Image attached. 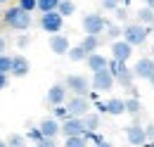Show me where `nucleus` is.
I'll return each instance as SVG.
<instances>
[{
	"mask_svg": "<svg viewBox=\"0 0 154 147\" xmlns=\"http://www.w3.org/2000/svg\"><path fill=\"white\" fill-rule=\"evenodd\" d=\"M2 24H5L7 29H14V31H26V29H31L33 17H31V12L21 10L19 5H10V7L2 12Z\"/></svg>",
	"mask_w": 154,
	"mask_h": 147,
	"instance_id": "1",
	"label": "nucleus"
},
{
	"mask_svg": "<svg viewBox=\"0 0 154 147\" xmlns=\"http://www.w3.org/2000/svg\"><path fill=\"white\" fill-rule=\"evenodd\" d=\"M109 24L112 21L104 19L100 12H88V14H83V19H81V26H83V33L85 36H100V33H104Z\"/></svg>",
	"mask_w": 154,
	"mask_h": 147,
	"instance_id": "2",
	"label": "nucleus"
},
{
	"mask_svg": "<svg viewBox=\"0 0 154 147\" xmlns=\"http://www.w3.org/2000/svg\"><path fill=\"white\" fill-rule=\"evenodd\" d=\"M149 31H152V26H145V24H140V21H131V24L123 26V40H128L133 48L145 45Z\"/></svg>",
	"mask_w": 154,
	"mask_h": 147,
	"instance_id": "3",
	"label": "nucleus"
},
{
	"mask_svg": "<svg viewBox=\"0 0 154 147\" xmlns=\"http://www.w3.org/2000/svg\"><path fill=\"white\" fill-rule=\"evenodd\" d=\"M64 86L69 88L71 95H90V88H93V78H88L85 74H69L64 78Z\"/></svg>",
	"mask_w": 154,
	"mask_h": 147,
	"instance_id": "4",
	"label": "nucleus"
},
{
	"mask_svg": "<svg viewBox=\"0 0 154 147\" xmlns=\"http://www.w3.org/2000/svg\"><path fill=\"white\" fill-rule=\"evenodd\" d=\"M66 109L71 111V116L83 119L85 114H90V111H93V100H90V97H85V95H71V97L66 100Z\"/></svg>",
	"mask_w": 154,
	"mask_h": 147,
	"instance_id": "5",
	"label": "nucleus"
},
{
	"mask_svg": "<svg viewBox=\"0 0 154 147\" xmlns=\"http://www.w3.org/2000/svg\"><path fill=\"white\" fill-rule=\"evenodd\" d=\"M90 78H93V90H97V92H112L114 86H116V78H114V74L109 71V69L95 71Z\"/></svg>",
	"mask_w": 154,
	"mask_h": 147,
	"instance_id": "6",
	"label": "nucleus"
},
{
	"mask_svg": "<svg viewBox=\"0 0 154 147\" xmlns=\"http://www.w3.org/2000/svg\"><path fill=\"white\" fill-rule=\"evenodd\" d=\"M126 140H128V145L131 147H145L149 140H147V130L142 124H137L133 121L131 126H126Z\"/></svg>",
	"mask_w": 154,
	"mask_h": 147,
	"instance_id": "7",
	"label": "nucleus"
},
{
	"mask_svg": "<svg viewBox=\"0 0 154 147\" xmlns=\"http://www.w3.org/2000/svg\"><path fill=\"white\" fill-rule=\"evenodd\" d=\"M38 26L45 31V33L55 36V33H59V31H62V26H64V17H62L59 12H48V14H40Z\"/></svg>",
	"mask_w": 154,
	"mask_h": 147,
	"instance_id": "8",
	"label": "nucleus"
},
{
	"mask_svg": "<svg viewBox=\"0 0 154 147\" xmlns=\"http://www.w3.org/2000/svg\"><path fill=\"white\" fill-rule=\"evenodd\" d=\"M95 111L109 114V116H121V114H126V100H121V97H109L107 102H95Z\"/></svg>",
	"mask_w": 154,
	"mask_h": 147,
	"instance_id": "9",
	"label": "nucleus"
},
{
	"mask_svg": "<svg viewBox=\"0 0 154 147\" xmlns=\"http://www.w3.org/2000/svg\"><path fill=\"white\" fill-rule=\"evenodd\" d=\"M133 74L135 78H140V81H152L154 76V57H140L137 62L133 64Z\"/></svg>",
	"mask_w": 154,
	"mask_h": 147,
	"instance_id": "10",
	"label": "nucleus"
},
{
	"mask_svg": "<svg viewBox=\"0 0 154 147\" xmlns=\"http://www.w3.org/2000/svg\"><path fill=\"white\" fill-rule=\"evenodd\" d=\"M85 133H88V130H85V124H83V119H78V116H71V119L62 121V135H64V138L85 135Z\"/></svg>",
	"mask_w": 154,
	"mask_h": 147,
	"instance_id": "11",
	"label": "nucleus"
},
{
	"mask_svg": "<svg viewBox=\"0 0 154 147\" xmlns=\"http://www.w3.org/2000/svg\"><path fill=\"white\" fill-rule=\"evenodd\" d=\"M133 57V45L128 43V40H116V43H112V59H116V62H128Z\"/></svg>",
	"mask_w": 154,
	"mask_h": 147,
	"instance_id": "12",
	"label": "nucleus"
},
{
	"mask_svg": "<svg viewBox=\"0 0 154 147\" xmlns=\"http://www.w3.org/2000/svg\"><path fill=\"white\" fill-rule=\"evenodd\" d=\"M38 128L45 138H55L57 140V135H62V121H57L55 116H45V119H40Z\"/></svg>",
	"mask_w": 154,
	"mask_h": 147,
	"instance_id": "13",
	"label": "nucleus"
},
{
	"mask_svg": "<svg viewBox=\"0 0 154 147\" xmlns=\"http://www.w3.org/2000/svg\"><path fill=\"white\" fill-rule=\"evenodd\" d=\"M66 92H69V88H66L64 83H55V86H50V90H48V105H52V107L66 105Z\"/></svg>",
	"mask_w": 154,
	"mask_h": 147,
	"instance_id": "14",
	"label": "nucleus"
},
{
	"mask_svg": "<svg viewBox=\"0 0 154 147\" xmlns=\"http://www.w3.org/2000/svg\"><path fill=\"white\" fill-rule=\"evenodd\" d=\"M50 50L55 52V55L59 57H64V55H69V50H71V43H69V38L64 36V33H55V36H50Z\"/></svg>",
	"mask_w": 154,
	"mask_h": 147,
	"instance_id": "15",
	"label": "nucleus"
},
{
	"mask_svg": "<svg viewBox=\"0 0 154 147\" xmlns=\"http://www.w3.org/2000/svg\"><path fill=\"white\" fill-rule=\"evenodd\" d=\"M29 71H31L29 59H26L24 55H12V71H10V76H14V78H24Z\"/></svg>",
	"mask_w": 154,
	"mask_h": 147,
	"instance_id": "16",
	"label": "nucleus"
},
{
	"mask_svg": "<svg viewBox=\"0 0 154 147\" xmlns=\"http://www.w3.org/2000/svg\"><path fill=\"white\" fill-rule=\"evenodd\" d=\"M85 67H88V71H104V69H109V59L102 55V52H93V55H88L85 59Z\"/></svg>",
	"mask_w": 154,
	"mask_h": 147,
	"instance_id": "17",
	"label": "nucleus"
},
{
	"mask_svg": "<svg viewBox=\"0 0 154 147\" xmlns=\"http://www.w3.org/2000/svg\"><path fill=\"white\" fill-rule=\"evenodd\" d=\"M78 45H81L88 55H93V52H97V50L102 48V36H83Z\"/></svg>",
	"mask_w": 154,
	"mask_h": 147,
	"instance_id": "18",
	"label": "nucleus"
},
{
	"mask_svg": "<svg viewBox=\"0 0 154 147\" xmlns=\"http://www.w3.org/2000/svg\"><path fill=\"white\" fill-rule=\"evenodd\" d=\"M83 124H85V130H93V133H95V130H100V126H102V114L93 109L90 114L83 116Z\"/></svg>",
	"mask_w": 154,
	"mask_h": 147,
	"instance_id": "19",
	"label": "nucleus"
},
{
	"mask_svg": "<svg viewBox=\"0 0 154 147\" xmlns=\"http://www.w3.org/2000/svg\"><path fill=\"white\" fill-rule=\"evenodd\" d=\"M133 83H135V74H133V69L126 64V69H123V71H121V76L116 78V86H121V88L131 90V88H133Z\"/></svg>",
	"mask_w": 154,
	"mask_h": 147,
	"instance_id": "20",
	"label": "nucleus"
},
{
	"mask_svg": "<svg viewBox=\"0 0 154 147\" xmlns=\"http://www.w3.org/2000/svg\"><path fill=\"white\" fill-rule=\"evenodd\" d=\"M135 19H137L140 24L152 26V29H154V10H152V7H147V5H145V7H140V10H137V14H135Z\"/></svg>",
	"mask_w": 154,
	"mask_h": 147,
	"instance_id": "21",
	"label": "nucleus"
},
{
	"mask_svg": "<svg viewBox=\"0 0 154 147\" xmlns=\"http://www.w3.org/2000/svg\"><path fill=\"white\" fill-rule=\"evenodd\" d=\"M126 100V114H131V116H140V111H142V102H140V97H123Z\"/></svg>",
	"mask_w": 154,
	"mask_h": 147,
	"instance_id": "22",
	"label": "nucleus"
},
{
	"mask_svg": "<svg viewBox=\"0 0 154 147\" xmlns=\"http://www.w3.org/2000/svg\"><path fill=\"white\" fill-rule=\"evenodd\" d=\"M5 142H7V147H29V138L21 133H10L5 138Z\"/></svg>",
	"mask_w": 154,
	"mask_h": 147,
	"instance_id": "23",
	"label": "nucleus"
},
{
	"mask_svg": "<svg viewBox=\"0 0 154 147\" xmlns=\"http://www.w3.org/2000/svg\"><path fill=\"white\" fill-rule=\"evenodd\" d=\"M104 38H107V40H112V43L121 40V38H123V26L109 24V26H107V31H104Z\"/></svg>",
	"mask_w": 154,
	"mask_h": 147,
	"instance_id": "24",
	"label": "nucleus"
},
{
	"mask_svg": "<svg viewBox=\"0 0 154 147\" xmlns=\"http://www.w3.org/2000/svg\"><path fill=\"white\" fill-rule=\"evenodd\" d=\"M59 2H62V0H38V12H40V14H48V12H57Z\"/></svg>",
	"mask_w": 154,
	"mask_h": 147,
	"instance_id": "25",
	"label": "nucleus"
},
{
	"mask_svg": "<svg viewBox=\"0 0 154 147\" xmlns=\"http://www.w3.org/2000/svg\"><path fill=\"white\" fill-rule=\"evenodd\" d=\"M66 57H69L71 62H85V59H88V52H85L81 45H71V50H69Z\"/></svg>",
	"mask_w": 154,
	"mask_h": 147,
	"instance_id": "26",
	"label": "nucleus"
},
{
	"mask_svg": "<svg viewBox=\"0 0 154 147\" xmlns=\"http://www.w3.org/2000/svg\"><path fill=\"white\" fill-rule=\"evenodd\" d=\"M62 147H90V142L85 140V135H74V138H64Z\"/></svg>",
	"mask_w": 154,
	"mask_h": 147,
	"instance_id": "27",
	"label": "nucleus"
},
{
	"mask_svg": "<svg viewBox=\"0 0 154 147\" xmlns=\"http://www.w3.org/2000/svg\"><path fill=\"white\" fill-rule=\"evenodd\" d=\"M57 12L62 17H71V14L76 12V2H74V0H62L59 7H57Z\"/></svg>",
	"mask_w": 154,
	"mask_h": 147,
	"instance_id": "28",
	"label": "nucleus"
},
{
	"mask_svg": "<svg viewBox=\"0 0 154 147\" xmlns=\"http://www.w3.org/2000/svg\"><path fill=\"white\" fill-rule=\"evenodd\" d=\"M52 116L57 121H66V119H71V111L66 109V105H59V107H52Z\"/></svg>",
	"mask_w": 154,
	"mask_h": 147,
	"instance_id": "29",
	"label": "nucleus"
},
{
	"mask_svg": "<svg viewBox=\"0 0 154 147\" xmlns=\"http://www.w3.org/2000/svg\"><path fill=\"white\" fill-rule=\"evenodd\" d=\"M26 138H29V142H33V145H38L40 140L45 138L43 133H40V128L36 126V128H29V133H26Z\"/></svg>",
	"mask_w": 154,
	"mask_h": 147,
	"instance_id": "30",
	"label": "nucleus"
},
{
	"mask_svg": "<svg viewBox=\"0 0 154 147\" xmlns=\"http://www.w3.org/2000/svg\"><path fill=\"white\" fill-rule=\"evenodd\" d=\"M123 69H126V62H116V59H109V71L114 74V78H119Z\"/></svg>",
	"mask_w": 154,
	"mask_h": 147,
	"instance_id": "31",
	"label": "nucleus"
},
{
	"mask_svg": "<svg viewBox=\"0 0 154 147\" xmlns=\"http://www.w3.org/2000/svg\"><path fill=\"white\" fill-rule=\"evenodd\" d=\"M0 71H2V74L12 71V57H10V55H0Z\"/></svg>",
	"mask_w": 154,
	"mask_h": 147,
	"instance_id": "32",
	"label": "nucleus"
},
{
	"mask_svg": "<svg viewBox=\"0 0 154 147\" xmlns=\"http://www.w3.org/2000/svg\"><path fill=\"white\" fill-rule=\"evenodd\" d=\"M17 5H19L21 10H26V12L38 10V0H17Z\"/></svg>",
	"mask_w": 154,
	"mask_h": 147,
	"instance_id": "33",
	"label": "nucleus"
},
{
	"mask_svg": "<svg viewBox=\"0 0 154 147\" xmlns=\"http://www.w3.org/2000/svg\"><path fill=\"white\" fill-rule=\"evenodd\" d=\"M100 5L104 7V10H109V12H114L121 7V0H100Z\"/></svg>",
	"mask_w": 154,
	"mask_h": 147,
	"instance_id": "34",
	"label": "nucleus"
},
{
	"mask_svg": "<svg viewBox=\"0 0 154 147\" xmlns=\"http://www.w3.org/2000/svg\"><path fill=\"white\" fill-rule=\"evenodd\" d=\"M36 147H59V145H57V140H55V138H43Z\"/></svg>",
	"mask_w": 154,
	"mask_h": 147,
	"instance_id": "35",
	"label": "nucleus"
},
{
	"mask_svg": "<svg viewBox=\"0 0 154 147\" xmlns=\"http://www.w3.org/2000/svg\"><path fill=\"white\" fill-rule=\"evenodd\" d=\"M14 43H17V48H26V45L31 43V36H26V33H24V36H17Z\"/></svg>",
	"mask_w": 154,
	"mask_h": 147,
	"instance_id": "36",
	"label": "nucleus"
},
{
	"mask_svg": "<svg viewBox=\"0 0 154 147\" xmlns=\"http://www.w3.org/2000/svg\"><path fill=\"white\" fill-rule=\"evenodd\" d=\"M114 14H116V19H128V7H119V10H114Z\"/></svg>",
	"mask_w": 154,
	"mask_h": 147,
	"instance_id": "37",
	"label": "nucleus"
},
{
	"mask_svg": "<svg viewBox=\"0 0 154 147\" xmlns=\"http://www.w3.org/2000/svg\"><path fill=\"white\" fill-rule=\"evenodd\" d=\"M7 83H10V74H2V71H0V90H5Z\"/></svg>",
	"mask_w": 154,
	"mask_h": 147,
	"instance_id": "38",
	"label": "nucleus"
},
{
	"mask_svg": "<svg viewBox=\"0 0 154 147\" xmlns=\"http://www.w3.org/2000/svg\"><path fill=\"white\" fill-rule=\"evenodd\" d=\"M145 130H147V140H149V142H154V124H147V126H145Z\"/></svg>",
	"mask_w": 154,
	"mask_h": 147,
	"instance_id": "39",
	"label": "nucleus"
},
{
	"mask_svg": "<svg viewBox=\"0 0 154 147\" xmlns=\"http://www.w3.org/2000/svg\"><path fill=\"white\" fill-rule=\"evenodd\" d=\"M100 95H102V92H97V90H90V95H88V97H90L93 102H100Z\"/></svg>",
	"mask_w": 154,
	"mask_h": 147,
	"instance_id": "40",
	"label": "nucleus"
},
{
	"mask_svg": "<svg viewBox=\"0 0 154 147\" xmlns=\"http://www.w3.org/2000/svg\"><path fill=\"white\" fill-rule=\"evenodd\" d=\"M5 48H7V40L0 36V55H5Z\"/></svg>",
	"mask_w": 154,
	"mask_h": 147,
	"instance_id": "41",
	"label": "nucleus"
},
{
	"mask_svg": "<svg viewBox=\"0 0 154 147\" xmlns=\"http://www.w3.org/2000/svg\"><path fill=\"white\" fill-rule=\"evenodd\" d=\"M93 147H114V145H112V142H107V140H104V142H100V145H93Z\"/></svg>",
	"mask_w": 154,
	"mask_h": 147,
	"instance_id": "42",
	"label": "nucleus"
},
{
	"mask_svg": "<svg viewBox=\"0 0 154 147\" xmlns=\"http://www.w3.org/2000/svg\"><path fill=\"white\" fill-rule=\"evenodd\" d=\"M145 5H147V7H152V10H154V0H145Z\"/></svg>",
	"mask_w": 154,
	"mask_h": 147,
	"instance_id": "43",
	"label": "nucleus"
},
{
	"mask_svg": "<svg viewBox=\"0 0 154 147\" xmlns=\"http://www.w3.org/2000/svg\"><path fill=\"white\" fill-rule=\"evenodd\" d=\"M128 2H131V0H121V5H123V7H128Z\"/></svg>",
	"mask_w": 154,
	"mask_h": 147,
	"instance_id": "44",
	"label": "nucleus"
},
{
	"mask_svg": "<svg viewBox=\"0 0 154 147\" xmlns=\"http://www.w3.org/2000/svg\"><path fill=\"white\" fill-rule=\"evenodd\" d=\"M0 147H7V142H5V140H2V138H0Z\"/></svg>",
	"mask_w": 154,
	"mask_h": 147,
	"instance_id": "45",
	"label": "nucleus"
},
{
	"mask_svg": "<svg viewBox=\"0 0 154 147\" xmlns=\"http://www.w3.org/2000/svg\"><path fill=\"white\" fill-rule=\"evenodd\" d=\"M149 86H152V88H154V76H152V81H149Z\"/></svg>",
	"mask_w": 154,
	"mask_h": 147,
	"instance_id": "46",
	"label": "nucleus"
},
{
	"mask_svg": "<svg viewBox=\"0 0 154 147\" xmlns=\"http://www.w3.org/2000/svg\"><path fill=\"white\" fill-rule=\"evenodd\" d=\"M2 12H5V10H2V5H0V17H2Z\"/></svg>",
	"mask_w": 154,
	"mask_h": 147,
	"instance_id": "47",
	"label": "nucleus"
},
{
	"mask_svg": "<svg viewBox=\"0 0 154 147\" xmlns=\"http://www.w3.org/2000/svg\"><path fill=\"white\" fill-rule=\"evenodd\" d=\"M5 2H10V0H0V5H5Z\"/></svg>",
	"mask_w": 154,
	"mask_h": 147,
	"instance_id": "48",
	"label": "nucleus"
},
{
	"mask_svg": "<svg viewBox=\"0 0 154 147\" xmlns=\"http://www.w3.org/2000/svg\"><path fill=\"white\" fill-rule=\"evenodd\" d=\"M152 57H154V45H152Z\"/></svg>",
	"mask_w": 154,
	"mask_h": 147,
	"instance_id": "49",
	"label": "nucleus"
},
{
	"mask_svg": "<svg viewBox=\"0 0 154 147\" xmlns=\"http://www.w3.org/2000/svg\"><path fill=\"white\" fill-rule=\"evenodd\" d=\"M33 147H36V145H33Z\"/></svg>",
	"mask_w": 154,
	"mask_h": 147,
	"instance_id": "50",
	"label": "nucleus"
}]
</instances>
